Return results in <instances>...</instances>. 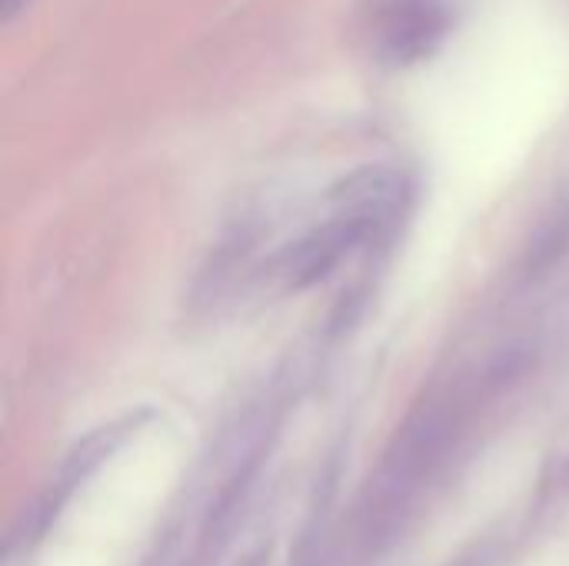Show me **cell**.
Returning a JSON list of instances; mask_svg holds the SVG:
<instances>
[{
  "instance_id": "obj_1",
  "label": "cell",
  "mask_w": 569,
  "mask_h": 566,
  "mask_svg": "<svg viewBox=\"0 0 569 566\" xmlns=\"http://www.w3.org/2000/svg\"><path fill=\"white\" fill-rule=\"evenodd\" d=\"M450 27V0H377L373 37L390 60L427 53Z\"/></svg>"
},
{
  "instance_id": "obj_2",
  "label": "cell",
  "mask_w": 569,
  "mask_h": 566,
  "mask_svg": "<svg viewBox=\"0 0 569 566\" xmlns=\"http://www.w3.org/2000/svg\"><path fill=\"white\" fill-rule=\"evenodd\" d=\"M23 7H27V0H3V17H7V20H13Z\"/></svg>"
}]
</instances>
